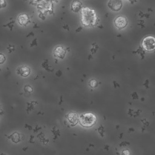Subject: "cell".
<instances>
[{
  "mask_svg": "<svg viewBox=\"0 0 155 155\" xmlns=\"http://www.w3.org/2000/svg\"><path fill=\"white\" fill-rule=\"evenodd\" d=\"M81 24L86 27H94L99 21V18L95 11L89 7H83L81 9Z\"/></svg>",
  "mask_w": 155,
  "mask_h": 155,
  "instance_id": "1",
  "label": "cell"
},
{
  "mask_svg": "<svg viewBox=\"0 0 155 155\" xmlns=\"http://www.w3.org/2000/svg\"><path fill=\"white\" fill-rule=\"evenodd\" d=\"M97 121L96 116L92 113H85L79 116V122L80 124L85 128L91 127Z\"/></svg>",
  "mask_w": 155,
  "mask_h": 155,
  "instance_id": "2",
  "label": "cell"
},
{
  "mask_svg": "<svg viewBox=\"0 0 155 155\" xmlns=\"http://www.w3.org/2000/svg\"><path fill=\"white\" fill-rule=\"evenodd\" d=\"M143 48L147 51H151L155 50V38L152 36L145 37L142 41Z\"/></svg>",
  "mask_w": 155,
  "mask_h": 155,
  "instance_id": "3",
  "label": "cell"
},
{
  "mask_svg": "<svg viewBox=\"0 0 155 155\" xmlns=\"http://www.w3.org/2000/svg\"><path fill=\"white\" fill-rule=\"evenodd\" d=\"M114 24L115 27L117 29L121 30V29H123V28H125V27L127 25L128 20H127V19L125 16H122V15H120V16H117L114 19Z\"/></svg>",
  "mask_w": 155,
  "mask_h": 155,
  "instance_id": "4",
  "label": "cell"
},
{
  "mask_svg": "<svg viewBox=\"0 0 155 155\" xmlns=\"http://www.w3.org/2000/svg\"><path fill=\"white\" fill-rule=\"evenodd\" d=\"M108 7L112 11L118 12L122 7V0H109L108 2Z\"/></svg>",
  "mask_w": 155,
  "mask_h": 155,
  "instance_id": "5",
  "label": "cell"
},
{
  "mask_svg": "<svg viewBox=\"0 0 155 155\" xmlns=\"http://www.w3.org/2000/svg\"><path fill=\"white\" fill-rule=\"evenodd\" d=\"M30 68L27 65H21L16 70V73L18 74L22 77H27L30 73Z\"/></svg>",
  "mask_w": 155,
  "mask_h": 155,
  "instance_id": "6",
  "label": "cell"
},
{
  "mask_svg": "<svg viewBox=\"0 0 155 155\" xmlns=\"http://www.w3.org/2000/svg\"><path fill=\"white\" fill-rule=\"evenodd\" d=\"M67 120L69 122V123L72 126H74L79 122V116H78V114L77 113H76L74 112H70L67 114Z\"/></svg>",
  "mask_w": 155,
  "mask_h": 155,
  "instance_id": "7",
  "label": "cell"
},
{
  "mask_svg": "<svg viewBox=\"0 0 155 155\" xmlns=\"http://www.w3.org/2000/svg\"><path fill=\"white\" fill-rule=\"evenodd\" d=\"M66 53L65 49L61 45L57 46L54 50V55L60 59H63Z\"/></svg>",
  "mask_w": 155,
  "mask_h": 155,
  "instance_id": "8",
  "label": "cell"
},
{
  "mask_svg": "<svg viewBox=\"0 0 155 155\" xmlns=\"http://www.w3.org/2000/svg\"><path fill=\"white\" fill-rule=\"evenodd\" d=\"M18 22L21 25H26L29 22V18L27 14L22 13L18 16Z\"/></svg>",
  "mask_w": 155,
  "mask_h": 155,
  "instance_id": "9",
  "label": "cell"
},
{
  "mask_svg": "<svg viewBox=\"0 0 155 155\" xmlns=\"http://www.w3.org/2000/svg\"><path fill=\"white\" fill-rule=\"evenodd\" d=\"M71 10L74 12L78 13L82 8V5L81 1L78 0H74L71 5Z\"/></svg>",
  "mask_w": 155,
  "mask_h": 155,
  "instance_id": "10",
  "label": "cell"
},
{
  "mask_svg": "<svg viewBox=\"0 0 155 155\" xmlns=\"http://www.w3.org/2000/svg\"><path fill=\"white\" fill-rule=\"evenodd\" d=\"M11 140H12L13 142L15 143H18V142L20 141V136L19 133H14L11 135Z\"/></svg>",
  "mask_w": 155,
  "mask_h": 155,
  "instance_id": "11",
  "label": "cell"
},
{
  "mask_svg": "<svg viewBox=\"0 0 155 155\" xmlns=\"http://www.w3.org/2000/svg\"><path fill=\"white\" fill-rule=\"evenodd\" d=\"M89 85H90V86L91 87L94 88V87H97V81L95 80V79H91V80H90V82H89Z\"/></svg>",
  "mask_w": 155,
  "mask_h": 155,
  "instance_id": "12",
  "label": "cell"
},
{
  "mask_svg": "<svg viewBox=\"0 0 155 155\" xmlns=\"http://www.w3.org/2000/svg\"><path fill=\"white\" fill-rule=\"evenodd\" d=\"M7 5V3L5 0H0V9L5 7Z\"/></svg>",
  "mask_w": 155,
  "mask_h": 155,
  "instance_id": "13",
  "label": "cell"
},
{
  "mask_svg": "<svg viewBox=\"0 0 155 155\" xmlns=\"http://www.w3.org/2000/svg\"><path fill=\"white\" fill-rule=\"evenodd\" d=\"M5 61V56L2 54H0V64H4Z\"/></svg>",
  "mask_w": 155,
  "mask_h": 155,
  "instance_id": "14",
  "label": "cell"
},
{
  "mask_svg": "<svg viewBox=\"0 0 155 155\" xmlns=\"http://www.w3.org/2000/svg\"><path fill=\"white\" fill-rule=\"evenodd\" d=\"M25 91H27V92H31V91H32V90H33L32 88H31L30 86H28V85H26V86L25 87Z\"/></svg>",
  "mask_w": 155,
  "mask_h": 155,
  "instance_id": "15",
  "label": "cell"
},
{
  "mask_svg": "<svg viewBox=\"0 0 155 155\" xmlns=\"http://www.w3.org/2000/svg\"><path fill=\"white\" fill-rule=\"evenodd\" d=\"M124 155H130V152L128 150H125L122 151Z\"/></svg>",
  "mask_w": 155,
  "mask_h": 155,
  "instance_id": "16",
  "label": "cell"
},
{
  "mask_svg": "<svg viewBox=\"0 0 155 155\" xmlns=\"http://www.w3.org/2000/svg\"><path fill=\"white\" fill-rule=\"evenodd\" d=\"M34 2H40L41 1H43V0H33Z\"/></svg>",
  "mask_w": 155,
  "mask_h": 155,
  "instance_id": "17",
  "label": "cell"
},
{
  "mask_svg": "<svg viewBox=\"0 0 155 155\" xmlns=\"http://www.w3.org/2000/svg\"><path fill=\"white\" fill-rule=\"evenodd\" d=\"M47 1H53V0H46Z\"/></svg>",
  "mask_w": 155,
  "mask_h": 155,
  "instance_id": "18",
  "label": "cell"
},
{
  "mask_svg": "<svg viewBox=\"0 0 155 155\" xmlns=\"http://www.w3.org/2000/svg\"><path fill=\"white\" fill-rule=\"evenodd\" d=\"M0 70H1V69H0Z\"/></svg>",
  "mask_w": 155,
  "mask_h": 155,
  "instance_id": "19",
  "label": "cell"
}]
</instances>
